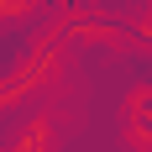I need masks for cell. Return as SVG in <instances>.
<instances>
[{"mask_svg":"<svg viewBox=\"0 0 152 152\" xmlns=\"http://www.w3.org/2000/svg\"><path fill=\"white\" fill-rule=\"evenodd\" d=\"M126 115L137 121V115H152V84H137V89L126 94Z\"/></svg>","mask_w":152,"mask_h":152,"instance_id":"obj_2","label":"cell"},{"mask_svg":"<svg viewBox=\"0 0 152 152\" xmlns=\"http://www.w3.org/2000/svg\"><path fill=\"white\" fill-rule=\"evenodd\" d=\"M42 142H47V115H37V121L16 137V152H42Z\"/></svg>","mask_w":152,"mask_h":152,"instance_id":"obj_1","label":"cell"},{"mask_svg":"<svg viewBox=\"0 0 152 152\" xmlns=\"http://www.w3.org/2000/svg\"><path fill=\"white\" fill-rule=\"evenodd\" d=\"M5 11H21V0H0V16H5Z\"/></svg>","mask_w":152,"mask_h":152,"instance_id":"obj_3","label":"cell"}]
</instances>
